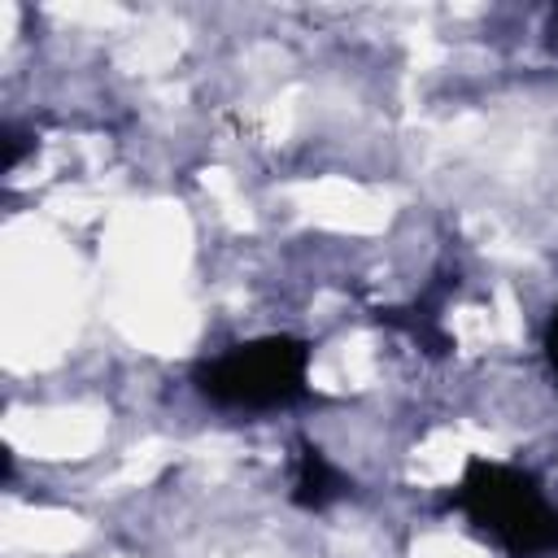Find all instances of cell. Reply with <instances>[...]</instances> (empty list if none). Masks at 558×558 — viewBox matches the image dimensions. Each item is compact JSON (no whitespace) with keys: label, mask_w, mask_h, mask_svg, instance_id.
Segmentation results:
<instances>
[{"label":"cell","mask_w":558,"mask_h":558,"mask_svg":"<svg viewBox=\"0 0 558 558\" xmlns=\"http://www.w3.org/2000/svg\"><path fill=\"white\" fill-rule=\"evenodd\" d=\"M554 31H558V22H554Z\"/></svg>","instance_id":"obj_5"},{"label":"cell","mask_w":558,"mask_h":558,"mask_svg":"<svg viewBox=\"0 0 558 558\" xmlns=\"http://www.w3.org/2000/svg\"><path fill=\"white\" fill-rule=\"evenodd\" d=\"M296 506H305V510H318V506H327L331 497H340V475H336V466L318 453V449H310V445H301V462H296Z\"/></svg>","instance_id":"obj_3"},{"label":"cell","mask_w":558,"mask_h":558,"mask_svg":"<svg viewBox=\"0 0 558 558\" xmlns=\"http://www.w3.org/2000/svg\"><path fill=\"white\" fill-rule=\"evenodd\" d=\"M310 349L292 336H266L240 344L196 371V388L231 410H275L305 392Z\"/></svg>","instance_id":"obj_2"},{"label":"cell","mask_w":558,"mask_h":558,"mask_svg":"<svg viewBox=\"0 0 558 558\" xmlns=\"http://www.w3.org/2000/svg\"><path fill=\"white\" fill-rule=\"evenodd\" d=\"M458 501L497 545H506L519 558L558 545V510L541 497L536 480L523 471L471 462Z\"/></svg>","instance_id":"obj_1"},{"label":"cell","mask_w":558,"mask_h":558,"mask_svg":"<svg viewBox=\"0 0 558 558\" xmlns=\"http://www.w3.org/2000/svg\"><path fill=\"white\" fill-rule=\"evenodd\" d=\"M545 353H549V366L558 375V314L549 318V331H545Z\"/></svg>","instance_id":"obj_4"}]
</instances>
